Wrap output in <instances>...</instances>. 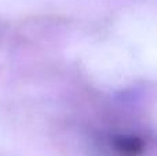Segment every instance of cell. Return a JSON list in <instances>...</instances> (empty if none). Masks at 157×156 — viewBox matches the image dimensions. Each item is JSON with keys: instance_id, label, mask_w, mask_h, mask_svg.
Returning <instances> with one entry per match:
<instances>
[{"instance_id": "1", "label": "cell", "mask_w": 157, "mask_h": 156, "mask_svg": "<svg viewBox=\"0 0 157 156\" xmlns=\"http://www.w3.org/2000/svg\"><path fill=\"white\" fill-rule=\"evenodd\" d=\"M113 144L121 156H139L144 149V142L138 137H116Z\"/></svg>"}]
</instances>
